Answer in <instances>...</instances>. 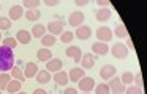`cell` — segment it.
<instances>
[{
    "label": "cell",
    "instance_id": "obj_1",
    "mask_svg": "<svg viewBox=\"0 0 147 94\" xmlns=\"http://www.w3.org/2000/svg\"><path fill=\"white\" fill-rule=\"evenodd\" d=\"M14 66V52L8 47H0V71L8 72Z\"/></svg>",
    "mask_w": 147,
    "mask_h": 94
},
{
    "label": "cell",
    "instance_id": "obj_2",
    "mask_svg": "<svg viewBox=\"0 0 147 94\" xmlns=\"http://www.w3.org/2000/svg\"><path fill=\"white\" fill-rule=\"evenodd\" d=\"M46 30L49 31V34L55 36V34H62L65 31V22L62 19H57V21H51L48 25H46Z\"/></svg>",
    "mask_w": 147,
    "mask_h": 94
},
{
    "label": "cell",
    "instance_id": "obj_3",
    "mask_svg": "<svg viewBox=\"0 0 147 94\" xmlns=\"http://www.w3.org/2000/svg\"><path fill=\"white\" fill-rule=\"evenodd\" d=\"M111 53L114 58H119V60H123L128 56V49L123 42H115L114 46L111 47Z\"/></svg>",
    "mask_w": 147,
    "mask_h": 94
},
{
    "label": "cell",
    "instance_id": "obj_4",
    "mask_svg": "<svg viewBox=\"0 0 147 94\" xmlns=\"http://www.w3.org/2000/svg\"><path fill=\"white\" fill-rule=\"evenodd\" d=\"M108 86L111 89V94H123L125 93V85L120 81V77H112L111 80H108Z\"/></svg>",
    "mask_w": 147,
    "mask_h": 94
},
{
    "label": "cell",
    "instance_id": "obj_5",
    "mask_svg": "<svg viewBox=\"0 0 147 94\" xmlns=\"http://www.w3.org/2000/svg\"><path fill=\"white\" fill-rule=\"evenodd\" d=\"M95 85H96L95 80H93L92 77H87V75H84V77L78 81V88H79L82 93H92Z\"/></svg>",
    "mask_w": 147,
    "mask_h": 94
},
{
    "label": "cell",
    "instance_id": "obj_6",
    "mask_svg": "<svg viewBox=\"0 0 147 94\" xmlns=\"http://www.w3.org/2000/svg\"><path fill=\"white\" fill-rule=\"evenodd\" d=\"M84 21H86V16H84L82 11H73L70 14V17H68V25L78 28L81 25H84Z\"/></svg>",
    "mask_w": 147,
    "mask_h": 94
},
{
    "label": "cell",
    "instance_id": "obj_7",
    "mask_svg": "<svg viewBox=\"0 0 147 94\" xmlns=\"http://www.w3.org/2000/svg\"><path fill=\"white\" fill-rule=\"evenodd\" d=\"M96 38H98L100 42H109V41L112 39V30L109 27H100L98 30H96Z\"/></svg>",
    "mask_w": 147,
    "mask_h": 94
},
{
    "label": "cell",
    "instance_id": "obj_8",
    "mask_svg": "<svg viewBox=\"0 0 147 94\" xmlns=\"http://www.w3.org/2000/svg\"><path fill=\"white\" fill-rule=\"evenodd\" d=\"M115 74H117V69L114 68L112 64H105L101 69H100V77L103 78V80H111L112 77H115Z\"/></svg>",
    "mask_w": 147,
    "mask_h": 94
},
{
    "label": "cell",
    "instance_id": "obj_9",
    "mask_svg": "<svg viewBox=\"0 0 147 94\" xmlns=\"http://www.w3.org/2000/svg\"><path fill=\"white\" fill-rule=\"evenodd\" d=\"M65 53H67V56H70L71 60H74L76 63L81 61V58H82V50H81V47L78 46H68L67 50H65Z\"/></svg>",
    "mask_w": 147,
    "mask_h": 94
},
{
    "label": "cell",
    "instance_id": "obj_10",
    "mask_svg": "<svg viewBox=\"0 0 147 94\" xmlns=\"http://www.w3.org/2000/svg\"><path fill=\"white\" fill-rule=\"evenodd\" d=\"M74 36H76L78 39H81V41L90 39V36H92V28H90L89 25H81V27H78Z\"/></svg>",
    "mask_w": 147,
    "mask_h": 94
},
{
    "label": "cell",
    "instance_id": "obj_11",
    "mask_svg": "<svg viewBox=\"0 0 147 94\" xmlns=\"http://www.w3.org/2000/svg\"><path fill=\"white\" fill-rule=\"evenodd\" d=\"M95 60H96V56L93 55V53H86V55H82V58H81V68L86 71V69H92L93 66H95Z\"/></svg>",
    "mask_w": 147,
    "mask_h": 94
},
{
    "label": "cell",
    "instance_id": "obj_12",
    "mask_svg": "<svg viewBox=\"0 0 147 94\" xmlns=\"http://www.w3.org/2000/svg\"><path fill=\"white\" fill-rule=\"evenodd\" d=\"M62 66H63V63H62L60 58H51L48 63H46V71L48 72H59L62 69Z\"/></svg>",
    "mask_w": 147,
    "mask_h": 94
},
{
    "label": "cell",
    "instance_id": "obj_13",
    "mask_svg": "<svg viewBox=\"0 0 147 94\" xmlns=\"http://www.w3.org/2000/svg\"><path fill=\"white\" fill-rule=\"evenodd\" d=\"M109 52V46L106 42H95V44H92V53L93 55H100V56H103V55H106V53Z\"/></svg>",
    "mask_w": 147,
    "mask_h": 94
},
{
    "label": "cell",
    "instance_id": "obj_14",
    "mask_svg": "<svg viewBox=\"0 0 147 94\" xmlns=\"http://www.w3.org/2000/svg\"><path fill=\"white\" fill-rule=\"evenodd\" d=\"M84 75H86V71H84L82 68H78V66H76L74 69H71V71H70V74H68V80L73 81V83H78Z\"/></svg>",
    "mask_w": 147,
    "mask_h": 94
},
{
    "label": "cell",
    "instance_id": "obj_15",
    "mask_svg": "<svg viewBox=\"0 0 147 94\" xmlns=\"http://www.w3.org/2000/svg\"><path fill=\"white\" fill-rule=\"evenodd\" d=\"M40 69H38V66H36V63H33V61H29L26 64V68H24V77L26 78H33L36 75V72H38Z\"/></svg>",
    "mask_w": 147,
    "mask_h": 94
},
{
    "label": "cell",
    "instance_id": "obj_16",
    "mask_svg": "<svg viewBox=\"0 0 147 94\" xmlns=\"http://www.w3.org/2000/svg\"><path fill=\"white\" fill-rule=\"evenodd\" d=\"M24 14V8L21 5H13L10 8V11H8V16H10V21H18V19H21Z\"/></svg>",
    "mask_w": 147,
    "mask_h": 94
},
{
    "label": "cell",
    "instance_id": "obj_17",
    "mask_svg": "<svg viewBox=\"0 0 147 94\" xmlns=\"http://www.w3.org/2000/svg\"><path fill=\"white\" fill-rule=\"evenodd\" d=\"M52 78H54V81L59 85V86H65V85L70 83V80H68V74H67L65 71H59V72H55Z\"/></svg>",
    "mask_w": 147,
    "mask_h": 94
},
{
    "label": "cell",
    "instance_id": "obj_18",
    "mask_svg": "<svg viewBox=\"0 0 147 94\" xmlns=\"http://www.w3.org/2000/svg\"><path fill=\"white\" fill-rule=\"evenodd\" d=\"M16 41L19 44H30V41H32V34H30V31L27 30H19L16 33Z\"/></svg>",
    "mask_w": 147,
    "mask_h": 94
},
{
    "label": "cell",
    "instance_id": "obj_19",
    "mask_svg": "<svg viewBox=\"0 0 147 94\" xmlns=\"http://www.w3.org/2000/svg\"><path fill=\"white\" fill-rule=\"evenodd\" d=\"M46 25L43 24H35L32 28V31H30V34H32V38H38V39H41L43 36L46 34Z\"/></svg>",
    "mask_w": 147,
    "mask_h": 94
},
{
    "label": "cell",
    "instance_id": "obj_20",
    "mask_svg": "<svg viewBox=\"0 0 147 94\" xmlns=\"http://www.w3.org/2000/svg\"><path fill=\"white\" fill-rule=\"evenodd\" d=\"M95 17H96V21H98V22L109 21V19H111V9H109V8H100V9H96Z\"/></svg>",
    "mask_w": 147,
    "mask_h": 94
},
{
    "label": "cell",
    "instance_id": "obj_21",
    "mask_svg": "<svg viewBox=\"0 0 147 94\" xmlns=\"http://www.w3.org/2000/svg\"><path fill=\"white\" fill-rule=\"evenodd\" d=\"M21 86H22V81L11 78V80H10V83L7 85V89H5V91H7V93H10V94H16V93H19Z\"/></svg>",
    "mask_w": 147,
    "mask_h": 94
},
{
    "label": "cell",
    "instance_id": "obj_22",
    "mask_svg": "<svg viewBox=\"0 0 147 94\" xmlns=\"http://www.w3.org/2000/svg\"><path fill=\"white\" fill-rule=\"evenodd\" d=\"M35 78H36V81H38V83H49L52 77H51V72H48L46 69H41V71L36 72Z\"/></svg>",
    "mask_w": 147,
    "mask_h": 94
},
{
    "label": "cell",
    "instance_id": "obj_23",
    "mask_svg": "<svg viewBox=\"0 0 147 94\" xmlns=\"http://www.w3.org/2000/svg\"><path fill=\"white\" fill-rule=\"evenodd\" d=\"M36 58H38L40 61H45V63H48L49 60L52 58V52H51V49H46V47H43V49H40L38 52H36Z\"/></svg>",
    "mask_w": 147,
    "mask_h": 94
},
{
    "label": "cell",
    "instance_id": "obj_24",
    "mask_svg": "<svg viewBox=\"0 0 147 94\" xmlns=\"http://www.w3.org/2000/svg\"><path fill=\"white\" fill-rule=\"evenodd\" d=\"M10 75H11V78H14V80H19V81H24V80H26V77H24L22 71H21L18 66H13V68H11Z\"/></svg>",
    "mask_w": 147,
    "mask_h": 94
},
{
    "label": "cell",
    "instance_id": "obj_25",
    "mask_svg": "<svg viewBox=\"0 0 147 94\" xmlns=\"http://www.w3.org/2000/svg\"><path fill=\"white\" fill-rule=\"evenodd\" d=\"M112 33H115V36H117V38H128V31H127V28H125L123 24H117V25H115Z\"/></svg>",
    "mask_w": 147,
    "mask_h": 94
},
{
    "label": "cell",
    "instance_id": "obj_26",
    "mask_svg": "<svg viewBox=\"0 0 147 94\" xmlns=\"http://www.w3.org/2000/svg\"><path fill=\"white\" fill-rule=\"evenodd\" d=\"M40 17H41V11H40V9H27V13H26L27 21L35 22V21H38Z\"/></svg>",
    "mask_w": 147,
    "mask_h": 94
},
{
    "label": "cell",
    "instance_id": "obj_27",
    "mask_svg": "<svg viewBox=\"0 0 147 94\" xmlns=\"http://www.w3.org/2000/svg\"><path fill=\"white\" fill-rule=\"evenodd\" d=\"M55 41H57V39H55V36H52V34H49V33H46L45 36L41 38V44L46 47V49H49L51 46H54Z\"/></svg>",
    "mask_w": 147,
    "mask_h": 94
},
{
    "label": "cell",
    "instance_id": "obj_28",
    "mask_svg": "<svg viewBox=\"0 0 147 94\" xmlns=\"http://www.w3.org/2000/svg\"><path fill=\"white\" fill-rule=\"evenodd\" d=\"M10 80H11V75L8 72H2L0 74V91L7 89V85L10 83Z\"/></svg>",
    "mask_w": 147,
    "mask_h": 94
},
{
    "label": "cell",
    "instance_id": "obj_29",
    "mask_svg": "<svg viewBox=\"0 0 147 94\" xmlns=\"http://www.w3.org/2000/svg\"><path fill=\"white\" fill-rule=\"evenodd\" d=\"M93 91H95V94H111V89H109L108 83H100V85H95Z\"/></svg>",
    "mask_w": 147,
    "mask_h": 94
},
{
    "label": "cell",
    "instance_id": "obj_30",
    "mask_svg": "<svg viewBox=\"0 0 147 94\" xmlns=\"http://www.w3.org/2000/svg\"><path fill=\"white\" fill-rule=\"evenodd\" d=\"M133 77H134V74H131L130 71H127V72H123V74H122L120 81L125 85V86H128V85H131V83H133Z\"/></svg>",
    "mask_w": 147,
    "mask_h": 94
},
{
    "label": "cell",
    "instance_id": "obj_31",
    "mask_svg": "<svg viewBox=\"0 0 147 94\" xmlns=\"http://www.w3.org/2000/svg\"><path fill=\"white\" fill-rule=\"evenodd\" d=\"M73 39H74V33H73V31H67V30H65L63 33L60 34V41L63 44H70Z\"/></svg>",
    "mask_w": 147,
    "mask_h": 94
},
{
    "label": "cell",
    "instance_id": "obj_32",
    "mask_svg": "<svg viewBox=\"0 0 147 94\" xmlns=\"http://www.w3.org/2000/svg\"><path fill=\"white\" fill-rule=\"evenodd\" d=\"M3 46L8 47V49H11V50H14V49H16V46H18L16 38H11V36L5 38V39H3Z\"/></svg>",
    "mask_w": 147,
    "mask_h": 94
},
{
    "label": "cell",
    "instance_id": "obj_33",
    "mask_svg": "<svg viewBox=\"0 0 147 94\" xmlns=\"http://www.w3.org/2000/svg\"><path fill=\"white\" fill-rule=\"evenodd\" d=\"M21 6H26V8L29 9H36V6H40V0H24L22 3H21Z\"/></svg>",
    "mask_w": 147,
    "mask_h": 94
},
{
    "label": "cell",
    "instance_id": "obj_34",
    "mask_svg": "<svg viewBox=\"0 0 147 94\" xmlns=\"http://www.w3.org/2000/svg\"><path fill=\"white\" fill-rule=\"evenodd\" d=\"M11 28V21H10V17H0V30L3 31V30H10Z\"/></svg>",
    "mask_w": 147,
    "mask_h": 94
},
{
    "label": "cell",
    "instance_id": "obj_35",
    "mask_svg": "<svg viewBox=\"0 0 147 94\" xmlns=\"http://www.w3.org/2000/svg\"><path fill=\"white\" fill-rule=\"evenodd\" d=\"M123 94H144L142 89L138 86H134V85H128L127 88H125V93Z\"/></svg>",
    "mask_w": 147,
    "mask_h": 94
},
{
    "label": "cell",
    "instance_id": "obj_36",
    "mask_svg": "<svg viewBox=\"0 0 147 94\" xmlns=\"http://www.w3.org/2000/svg\"><path fill=\"white\" fill-rule=\"evenodd\" d=\"M133 83H134V86H138V88H141V89H142L144 81H142V74H141V72L134 74V77H133Z\"/></svg>",
    "mask_w": 147,
    "mask_h": 94
},
{
    "label": "cell",
    "instance_id": "obj_37",
    "mask_svg": "<svg viewBox=\"0 0 147 94\" xmlns=\"http://www.w3.org/2000/svg\"><path fill=\"white\" fill-rule=\"evenodd\" d=\"M74 5H76V6H87V5H89V0H76Z\"/></svg>",
    "mask_w": 147,
    "mask_h": 94
},
{
    "label": "cell",
    "instance_id": "obj_38",
    "mask_svg": "<svg viewBox=\"0 0 147 94\" xmlns=\"http://www.w3.org/2000/svg\"><path fill=\"white\" fill-rule=\"evenodd\" d=\"M45 5L46 6H57L59 2L57 0H45Z\"/></svg>",
    "mask_w": 147,
    "mask_h": 94
},
{
    "label": "cell",
    "instance_id": "obj_39",
    "mask_svg": "<svg viewBox=\"0 0 147 94\" xmlns=\"http://www.w3.org/2000/svg\"><path fill=\"white\" fill-rule=\"evenodd\" d=\"M63 94H78V89L76 88H65Z\"/></svg>",
    "mask_w": 147,
    "mask_h": 94
},
{
    "label": "cell",
    "instance_id": "obj_40",
    "mask_svg": "<svg viewBox=\"0 0 147 94\" xmlns=\"http://www.w3.org/2000/svg\"><path fill=\"white\" fill-rule=\"evenodd\" d=\"M125 46H127V49H130V50H133L134 49V46H133V41H131V38L128 36V39H127V44H125Z\"/></svg>",
    "mask_w": 147,
    "mask_h": 94
},
{
    "label": "cell",
    "instance_id": "obj_41",
    "mask_svg": "<svg viewBox=\"0 0 147 94\" xmlns=\"http://www.w3.org/2000/svg\"><path fill=\"white\" fill-rule=\"evenodd\" d=\"M96 5L101 6V8H106V6L109 5V2H106V0H105V2H103V0H98V2H96Z\"/></svg>",
    "mask_w": 147,
    "mask_h": 94
},
{
    "label": "cell",
    "instance_id": "obj_42",
    "mask_svg": "<svg viewBox=\"0 0 147 94\" xmlns=\"http://www.w3.org/2000/svg\"><path fill=\"white\" fill-rule=\"evenodd\" d=\"M33 94H48V91H46V89H41V88H38V89L33 91Z\"/></svg>",
    "mask_w": 147,
    "mask_h": 94
},
{
    "label": "cell",
    "instance_id": "obj_43",
    "mask_svg": "<svg viewBox=\"0 0 147 94\" xmlns=\"http://www.w3.org/2000/svg\"><path fill=\"white\" fill-rule=\"evenodd\" d=\"M16 94H27V93H22V91H19V93H16Z\"/></svg>",
    "mask_w": 147,
    "mask_h": 94
},
{
    "label": "cell",
    "instance_id": "obj_44",
    "mask_svg": "<svg viewBox=\"0 0 147 94\" xmlns=\"http://www.w3.org/2000/svg\"><path fill=\"white\" fill-rule=\"evenodd\" d=\"M0 41H2V31H0Z\"/></svg>",
    "mask_w": 147,
    "mask_h": 94
},
{
    "label": "cell",
    "instance_id": "obj_45",
    "mask_svg": "<svg viewBox=\"0 0 147 94\" xmlns=\"http://www.w3.org/2000/svg\"><path fill=\"white\" fill-rule=\"evenodd\" d=\"M82 94H90V93H82Z\"/></svg>",
    "mask_w": 147,
    "mask_h": 94
},
{
    "label": "cell",
    "instance_id": "obj_46",
    "mask_svg": "<svg viewBox=\"0 0 147 94\" xmlns=\"http://www.w3.org/2000/svg\"><path fill=\"white\" fill-rule=\"evenodd\" d=\"M0 9H2V5H0Z\"/></svg>",
    "mask_w": 147,
    "mask_h": 94
},
{
    "label": "cell",
    "instance_id": "obj_47",
    "mask_svg": "<svg viewBox=\"0 0 147 94\" xmlns=\"http://www.w3.org/2000/svg\"><path fill=\"white\" fill-rule=\"evenodd\" d=\"M0 94H2V91H0Z\"/></svg>",
    "mask_w": 147,
    "mask_h": 94
}]
</instances>
